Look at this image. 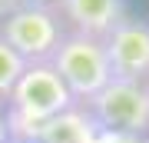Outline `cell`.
I'll use <instances>...</instances> for the list:
<instances>
[{"label":"cell","instance_id":"obj_1","mask_svg":"<svg viewBox=\"0 0 149 143\" xmlns=\"http://www.w3.org/2000/svg\"><path fill=\"white\" fill-rule=\"evenodd\" d=\"M70 106H76V100L56 70L50 63H27V70L20 73L10 100H7L10 140H37L40 123L60 117Z\"/></svg>","mask_w":149,"mask_h":143},{"label":"cell","instance_id":"obj_2","mask_svg":"<svg viewBox=\"0 0 149 143\" xmlns=\"http://www.w3.org/2000/svg\"><path fill=\"white\" fill-rule=\"evenodd\" d=\"M50 67L60 73V80L66 83V90L73 93L76 103L93 100L96 93L113 80L106 47L96 37H83V33H70L60 40L56 53L50 57Z\"/></svg>","mask_w":149,"mask_h":143},{"label":"cell","instance_id":"obj_3","mask_svg":"<svg viewBox=\"0 0 149 143\" xmlns=\"http://www.w3.org/2000/svg\"><path fill=\"white\" fill-rule=\"evenodd\" d=\"M0 37L27 63H50L60 40L66 37V27L53 7H20L17 4L0 20Z\"/></svg>","mask_w":149,"mask_h":143},{"label":"cell","instance_id":"obj_4","mask_svg":"<svg viewBox=\"0 0 149 143\" xmlns=\"http://www.w3.org/2000/svg\"><path fill=\"white\" fill-rule=\"evenodd\" d=\"M83 106L90 110L96 127L106 130V133H126V137L149 133V83L109 80Z\"/></svg>","mask_w":149,"mask_h":143},{"label":"cell","instance_id":"obj_5","mask_svg":"<svg viewBox=\"0 0 149 143\" xmlns=\"http://www.w3.org/2000/svg\"><path fill=\"white\" fill-rule=\"evenodd\" d=\"M113 80H136L149 83V23L123 20L116 30L103 40Z\"/></svg>","mask_w":149,"mask_h":143},{"label":"cell","instance_id":"obj_6","mask_svg":"<svg viewBox=\"0 0 149 143\" xmlns=\"http://www.w3.org/2000/svg\"><path fill=\"white\" fill-rule=\"evenodd\" d=\"M56 13L70 33L106 40L126 20V0H60Z\"/></svg>","mask_w":149,"mask_h":143},{"label":"cell","instance_id":"obj_7","mask_svg":"<svg viewBox=\"0 0 149 143\" xmlns=\"http://www.w3.org/2000/svg\"><path fill=\"white\" fill-rule=\"evenodd\" d=\"M96 137H100V127H96V120L90 117V110L83 103L40 123V130H37L40 143H96Z\"/></svg>","mask_w":149,"mask_h":143},{"label":"cell","instance_id":"obj_8","mask_svg":"<svg viewBox=\"0 0 149 143\" xmlns=\"http://www.w3.org/2000/svg\"><path fill=\"white\" fill-rule=\"evenodd\" d=\"M23 70H27V60L13 47H7L3 37H0V106L10 100V93H13V87H17V80H20Z\"/></svg>","mask_w":149,"mask_h":143},{"label":"cell","instance_id":"obj_9","mask_svg":"<svg viewBox=\"0 0 149 143\" xmlns=\"http://www.w3.org/2000/svg\"><path fill=\"white\" fill-rule=\"evenodd\" d=\"M96 143H139V137H126V133H106V130H100Z\"/></svg>","mask_w":149,"mask_h":143},{"label":"cell","instance_id":"obj_10","mask_svg":"<svg viewBox=\"0 0 149 143\" xmlns=\"http://www.w3.org/2000/svg\"><path fill=\"white\" fill-rule=\"evenodd\" d=\"M0 143H10V120H7V106H0Z\"/></svg>","mask_w":149,"mask_h":143},{"label":"cell","instance_id":"obj_11","mask_svg":"<svg viewBox=\"0 0 149 143\" xmlns=\"http://www.w3.org/2000/svg\"><path fill=\"white\" fill-rule=\"evenodd\" d=\"M17 4H20V7H53V10H56L60 0H17Z\"/></svg>","mask_w":149,"mask_h":143},{"label":"cell","instance_id":"obj_12","mask_svg":"<svg viewBox=\"0 0 149 143\" xmlns=\"http://www.w3.org/2000/svg\"><path fill=\"white\" fill-rule=\"evenodd\" d=\"M13 7H17V0H0V20H3V17L10 13Z\"/></svg>","mask_w":149,"mask_h":143},{"label":"cell","instance_id":"obj_13","mask_svg":"<svg viewBox=\"0 0 149 143\" xmlns=\"http://www.w3.org/2000/svg\"><path fill=\"white\" fill-rule=\"evenodd\" d=\"M10 143H40V140H10Z\"/></svg>","mask_w":149,"mask_h":143}]
</instances>
